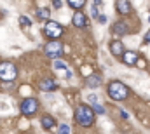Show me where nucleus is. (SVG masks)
<instances>
[{
	"label": "nucleus",
	"mask_w": 150,
	"mask_h": 134,
	"mask_svg": "<svg viewBox=\"0 0 150 134\" xmlns=\"http://www.w3.org/2000/svg\"><path fill=\"white\" fill-rule=\"evenodd\" d=\"M75 120L82 127H91L94 124V111H93V108L91 106H86V104H80L75 110Z\"/></svg>",
	"instance_id": "f257e3e1"
},
{
	"label": "nucleus",
	"mask_w": 150,
	"mask_h": 134,
	"mask_svg": "<svg viewBox=\"0 0 150 134\" xmlns=\"http://www.w3.org/2000/svg\"><path fill=\"white\" fill-rule=\"evenodd\" d=\"M108 96L115 101H124L129 96V89H127V85H124L122 82L115 80V82H112V84L108 85Z\"/></svg>",
	"instance_id": "f03ea898"
},
{
	"label": "nucleus",
	"mask_w": 150,
	"mask_h": 134,
	"mask_svg": "<svg viewBox=\"0 0 150 134\" xmlns=\"http://www.w3.org/2000/svg\"><path fill=\"white\" fill-rule=\"evenodd\" d=\"M16 75H18V70H16V66H14L12 63H9V61L0 63V80H4V82H12V80L16 78Z\"/></svg>",
	"instance_id": "7ed1b4c3"
},
{
	"label": "nucleus",
	"mask_w": 150,
	"mask_h": 134,
	"mask_svg": "<svg viewBox=\"0 0 150 134\" xmlns=\"http://www.w3.org/2000/svg\"><path fill=\"white\" fill-rule=\"evenodd\" d=\"M44 52H45L47 58H51V59L59 58V56L63 54V44H61L59 40H52V42H49V44L44 47Z\"/></svg>",
	"instance_id": "20e7f679"
},
{
	"label": "nucleus",
	"mask_w": 150,
	"mask_h": 134,
	"mask_svg": "<svg viewBox=\"0 0 150 134\" xmlns=\"http://www.w3.org/2000/svg\"><path fill=\"white\" fill-rule=\"evenodd\" d=\"M19 110H21V113L23 115H26V117H32V115H35L38 110V103L37 99H33V98H26V99L21 101V104H19Z\"/></svg>",
	"instance_id": "39448f33"
},
{
	"label": "nucleus",
	"mask_w": 150,
	"mask_h": 134,
	"mask_svg": "<svg viewBox=\"0 0 150 134\" xmlns=\"http://www.w3.org/2000/svg\"><path fill=\"white\" fill-rule=\"evenodd\" d=\"M44 33L47 35V37H51V38H58V37H61V33H63V28L56 21H49L47 19V23L44 26Z\"/></svg>",
	"instance_id": "423d86ee"
},
{
	"label": "nucleus",
	"mask_w": 150,
	"mask_h": 134,
	"mask_svg": "<svg viewBox=\"0 0 150 134\" xmlns=\"http://www.w3.org/2000/svg\"><path fill=\"white\" fill-rule=\"evenodd\" d=\"M120 58H122V61H124L127 66H133V65H136V61H138V54H136L134 51H124Z\"/></svg>",
	"instance_id": "0eeeda50"
},
{
	"label": "nucleus",
	"mask_w": 150,
	"mask_h": 134,
	"mask_svg": "<svg viewBox=\"0 0 150 134\" xmlns=\"http://www.w3.org/2000/svg\"><path fill=\"white\" fill-rule=\"evenodd\" d=\"M115 9H117V12L122 14V16L131 14V4H129V0H117Z\"/></svg>",
	"instance_id": "6e6552de"
},
{
	"label": "nucleus",
	"mask_w": 150,
	"mask_h": 134,
	"mask_svg": "<svg viewBox=\"0 0 150 134\" xmlns=\"http://www.w3.org/2000/svg\"><path fill=\"white\" fill-rule=\"evenodd\" d=\"M72 23H74V26H77V28H86V25H87V18H86L82 12H75L74 18H72Z\"/></svg>",
	"instance_id": "1a4fd4ad"
},
{
	"label": "nucleus",
	"mask_w": 150,
	"mask_h": 134,
	"mask_svg": "<svg viewBox=\"0 0 150 134\" xmlns=\"http://www.w3.org/2000/svg\"><path fill=\"white\" fill-rule=\"evenodd\" d=\"M110 52H112L115 58H120V56H122V52H124V45H122V42L113 40L112 44H110Z\"/></svg>",
	"instance_id": "9d476101"
},
{
	"label": "nucleus",
	"mask_w": 150,
	"mask_h": 134,
	"mask_svg": "<svg viewBox=\"0 0 150 134\" xmlns=\"http://www.w3.org/2000/svg\"><path fill=\"white\" fill-rule=\"evenodd\" d=\"M86 84H87V87L96 89V87L101 85V77H100V75H89V77L86 78Z\"/></svg>",
	"instance_id": "9b49d317"
},
{
	"label": "nucleus",
	"mask_w": 150,
	"mask_h": 134,
	"mask_svg": "<svg viewBox=\"0 0 150 134\" xmlns=\"http://www.w3.org/2000/svg\"><path fill=\"white\" fill-rule=\"evenodd\" d=\"M112 32L117 35V37H122V35H126L127 32H129V28H127V25H126V23H122V21H120V23H115V25H113Z\"/></svg>",
	"instance_id": "f8f14e48"
},
{
	"label": "nucleus",
	"mask_w": 150,
	"mask_h": 134,
	"mask_svg": "<svg viewBox=\"0 0 150 134\" xmlns=\"http://www.w3.org/2000/svg\"><path fill=\"white\" fill-rule=\"evenodd\" d=\"M38 87H40L42 91H54V89L58 87V84H56L52 78H47V80H42Z\"/></svg>",
	"instance_id": "ddd939ff"
},
{
	"label": "nucleus",
	"mask_w": 150,
	"mask_h": 134,
	"mask_svg": "<svg viewBox=\"0 0 150 134\" xmlns=\"http://www.w3.org/2000/svg\"><path fill=\"white\" fill-rule=\"evenodd\" d=\"M40 122H42V127H44V129H52V127H54V124H56V122H54V118H52L51 115H44Z\"/></svg>",
	"instance_id": "4468645a"
},
{
	"label": "nucleus",
	"mask_w": 150,
	"mask_h": 134,
	"mask_svg": "<svg viewBox=\"0 0 150 134\" xmlns=\"http://www.w3.org/2000/svg\"><path fill=\"white\" fill-rule=\"evenodd\" d=\"M86 2H87V0H68V5H70L72 9H75V11H79V9H82V7L86 5Z\"/></svg>",
	"instance_id": "2eb2a0df"
},
{
	"label": "nucleus",
	"mask_w": 150,
	"mask_h": 134,
	"mask_svg": "<svg viewBox=\"0 0 150 134\" xmlns=\"http://www.w3.org/2000/svg\"><path fill=\"white\" fill-rule=\"evenodd\" d=\"M49 9H38L37 11V16L40 18V19H49Z\"/></svg>",
	"instance_id": "dca6fc26"
},
{
	"label": "nucleus",
	"mask_w": 150,
	"mask_h": 134,
	"mask_svg": "<svg viewBox=\"0 0 150 134\" xmlns=\"http://www.w3.org/2000/svg\"><path fill=\"white\" fill-rule=\"evenodd\" d=\"M91 108H93V111H94V113H100V115H103V113L107 111V110H105V106H101V104H98V103H94Z\"/></svg>",
	"instance_id": "f3484780"
},
{
	"label": "nucleus",
	"mask_w": 150,
	"mask_h": 134,
	"mask_svg": "<svg viewBox=\"0 0 150 134\" xmlns=\"http://www.w3.org/2000/svg\"><path fill=\"white\" fill-rule=\"evenodd\" d=\"M54 68L61 71V70H67L68 66H67V63H63V61H59L58 58H54Z\"/></svg>",
	"instance_id": "a211bd4d"
},
{
	"label": "nucleus",
	"mask_w": 150,
	"mask_h": 134,
	"mask_svg": "<svg viewBox=\"0 0 150 134\" xmlns=\"http://www.w3.org/2000/svg\"><path fill=\"white\" fill-rule=\"evenodd\" d=\"M19 25H23V26H30V25H32V21H30L26 16H19Z\"/></svg>",
	"instance_id": "6ab92c4d"
},
{
	"label": "nucleus",
	"mask_w": 150,
	"mask_h": 134,
	"mask_svg": "<svg viewBox=\"0 0 150 134\" xmlns=\"http://www.w3.org/2000/svg\"><path fill=\"white\" fill-rule=\"evenodd\" d=\"M98 14H100V12H98V5H93V7H91V16L96 19V18H98Z\"/></svg>",
	"instance_id": "aec40b11"
},
{
	"label": "nucleus",
	"mask_w": 150,
	"mask_h": 134,
	"mask_svg": "<svg viewBox=\"0 0 150 134\" xmlns=\"http://www.w3.org/2000/svg\"><path fill=\"white\" fill-rule=\"evenodd\" d=\"M96 19H98L100 23H107V16H105V14H98V18H96Z\"/></svg>",
	"instance_id": "412c9836"
},
{
	"label": "nucleus",
	"mask_w": 150,
	"mask_h": 134,
	"mask_svg": "<svg viewBox=\"0 0 150 134\" xmlns=\"http://www.w3.org/2000/svg\"><path fill=\"white\" fill-rule=\"evenodd\" d=\"M59 133H70V127L68 126H59Z\"/></svg>",
	"instance_id": "4be33fe9"
},
{
	"label": "nucleus",
	"mask_w": 150,
	"mask_h": 134,
	"mask_svg": "<svg viewBox=\"0 0 150 134\" xmlns=\"http://www.w3.org/2000/svg\"><path fill=\"white\" fill-rule=\"evenodd\" d=\"M52 5H54L56 9H59V7H61V2H59V0H54V2H52Z\"/></svg>",
	"instance_id": "5701e85b"
},
{
	"label": "nucleus",
	"mask_w": 150,
	"mask_h": 134,
	"mask_svg": "<svg viewBox=\"0 0 150 134\" xmlns=\"http://www.w3.org/2000/svg\"><path fill=\"white\" fill-rule=\"evenodd\" d=\"M145 42H150V30L145 33Z\"/></svg>",
	"instance_id": "b1692460"
},
{
	"label": "nucleus",
	"mask_w": 150,
	"mask_h": 134,
	"mask_svg": "<svg viewBox=\"0 0 150 134\" xmlns=\"http://www.w3.org/2000/svg\"><path fill=\"white\" fill-rule=\"evenodd\" d=\"M93 4H94V5H101V4H103V0H93Z\"/></svg>",
	"instance_id": "393cba45"
},
{
	"label": "nucleus",
	"mask_w": 150,
	"mask_h": 134,
	"mask_svg": "<svg viewBox=\"0 0 150 134\" xmlns=\"http://www.w3.org/2000/svg\"><path fill=\"white\" fill-rule=\"evenodd\" d=\"M149 21H150V19H149Z\"/></svg>",
	"instance_id": "a878e982"
}]
</instances>
